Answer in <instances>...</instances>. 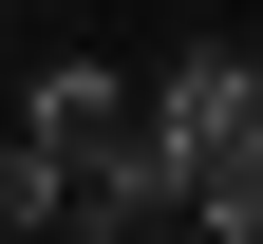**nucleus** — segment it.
I'll return each instance as SVG.
<instances>
[{
	"label": "nucleus",
	"mask_w": 263,
	"mask_h": 244,
	"mask_svg": "<svg viewBox=\"0 0 263 244\" xmlns=\"http://www.w3.org/2000/svg\"><path fill=\"white\" fill-rule=\"evenodd\" d=\"M113 244H188V226H113Z\"/></svg>",
	"instance_id": "3"
},
{
	"label": "nucleus",
	"mask_w": 263,
	"mask_h": 244,
	"mask_svg": "<svg viewBox=\"0 0 263 244\" xmlns=\"http://www.w3.org/2000/svg\"><path fill=\"white\" fill-rule=\"evenodd\" d=\"M0 132H19V169H38V244H113V226H170V151H151V94L132 76H38L0 94Z\"/></svg>",
	"instance_id": "1"
},
{
	"label": "nucleus",
	"mask_w": 263,
	"mask_h": 244,
	"mask_svg": "<svg viewBox=\"0 0 263 244\" xmlns=\"http://www.w3.org/2000/svg\"><path fill=\"white\" fill-rule=\"evenodd\" d=\"M226 132H263V57H245V38H188L170 76H151V151H170V188L226 151Z\"/></svg>",
	"instance_id": "2"
},
{
	"label": "nucleus",
	"mask_w": 263,
	"mask_h": 244,
	"mask_svg": "<svg viewBox=\"0 0 263 244\" xmlns=\"http://www.w3.org/2000/svg\"><path fill=\"white\" fill-rule=\"evenodd\" d=\"M0 19H19V0H0Z\"/></svg>",
	"instance_id": "4"
}]
</instances>
